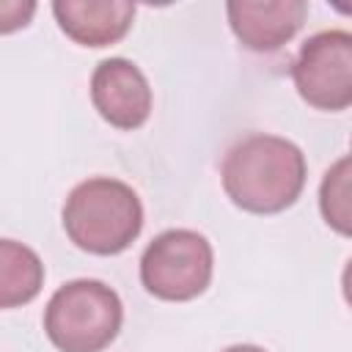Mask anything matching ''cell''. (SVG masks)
<instances>
[{
  "label": "cell",
  "instance_id": "obj_1",
  "mask_svg": "<svg viewBox=\"0 0 352 352\" xmlns=\"http://www.w3.org/2000/svg\"><path fill=\"white\" fill-rule=\"evenodd\" d=\"M305 173L300 146L264 132L236 140L220 165L226 195L250 214H278L289 209L305 187Z\"/></svg>",
  "mask_w": 352,
  "mask_h": 352
},
{
  "label": "cell",
  "instance_id": "obj_3",
  "mask_svg": "<svg viewBox=\"0 0 352 352\" xmlns=\"http://www.w3.org/2000/svg\"><path fill=\"white\" fill-rule=\"evenodd\" d=\"M121 322V297L94 278L63 283L44 308V333L60 352H102L116 341Z\"/></svg>",
  "mask_w": 352,
  "mask_h": 352
},
{
  "label": "cell",
  "instance_id": "obj_4",
  "mask_svg": "<svg viewBox=\"0 0 352 352\" xmlns=\"http://www.w3.org/2000/svg\"><path fill=\"white\" fill-rule=\"evenodd\" d=\"M214 272L209 239L190 228H168L140 256V283L165 302H187L206 292Z\"/></svg>",
  "mask_w": 352,
  "mask_h": 352
},
{
  "label": "cell",
  "instance_id": "obj_7",
  "mask_svg": "<svg viewBox=\"0 0 352 352\" xmlns=\"http://www.w3.org/2000/svg\"><path fill=\"white\" fill-rule=\"evenodd\" d=\"M228 25L242 47L275 52L289 44L308 16L305 0H228Z\"/></svg>",
  "mask_w": 352,
  "mask_h": 352
},
{
  "label": "cell",
  "instance_id": "obj_5",
  "mask_svg": "<svg viewBox=\"0 0 352 352\" xmlns=\"http://www.w3.org/2000/svg\"><path fill=\"white\" fill-rule=\"evenodd\" d=\"M294 88L316 110H346L352 104V33L322 30L302 41L294 66Z\"/></svg>",
  "mask_w": 352,
  "mask_h": 352
},
{
  "label": "cell",
  "instance_id": "obj_2",
  "mask_svg": "<svg viewBox=\"0 0 352 352\" xmlns=\"http://www.w3.org/2000/svg\"><path fill=\"white\" fill-rule=\"evenodd\" d=\"M60 217L66 236L80 250L94 256H118L143 228V204L126 182L94 176L72 187Z\"/></svg>",
  "mask_w": 352,
  "mask_h": 352
},
{
  "label": "cell",
  "instance_id": "obj_8",
  "mask_svg": "<svg viewBox=\"0 0 352 352\" xmlns=\"http://www.w3.org/2000/svg\"><path fill=\"white\" fill-rule=\"evenodd\" d=\"M58 28L82 47H110L121 41L135 19L129 0H55Z\"/></svg>",
  "mask_w": 352,
  "mask_h": 352
},
{
  "label": "cell",
  "instance_id": "obj_6",
  "mask_svg": "<svg viewBox=\"0 0 352 352\" xmlns=\"http://www.w3.org/2000/svg\"><path fill=\"white\" fill-rule=\"evenodd\" d=\"M91 102L110 126L138 129L151 116V85L132 60L107 58L91 74Z\"/></svg>",
  "mask_w": 352,
  "mask_h": 352
},
{
  "label": "cell",
  "instance_id": "obj_10",
  "mask_svg": "<svg viewBox=\"0 0 352 352\" xmlns=\"http://www.w3.org/2000/svg\"><path fill=\"white\" fill-rule=\"evenodd\" d=\"M349 179H352V173H349V157L344 154L341 160H336V165H330V170L322 179V187H319V209H322V217L341 236H349V231H352Z\"/></svg>",
  "mask_w": 352,
  "mask_h": 352
},
{
  "label": "cell",
  "instance_id": "obj_11",
  "mask_svg": "<svg viewBox=\"0 0 352 352\" xmlns=\"http://www.w3.org/2000/svg\"><path fill=\"white\" fill-rule=\"evenodd\" d=\"M36 8L33 0H0V36L28 28Z\"/></svg>",
  "mask_w": 352,
  "mask_h": 352
},
{
  "label": "cell",
  "instance_id": "obj_9",
  "mask_svg": "<svg viewBox=\"0 0 352 352\" xmlns=\"http://www.w3.org/2000/svg\"><path fill=\"white\" fill-rule=\"evenodd\" d=\"M44 264L33 248L16 239H0V308H19L38 297Z\"/></svg>",
  "mask_w": 352,
  "mask_h": 352
},
{
  "label": "cell",
  "instance_id": "obj_12",
  "mask_svg": "<svg viewBox=\"0 0 352 352\" xmlns=\"http://www.w3.org/2000/svg\"><path fill=\"white\" fill-rule=\"evenodd\" d=\"M223 352H267V349L264 346H256V344H234V346H228Z\"/></svg>",
  "mask_w": 352,
  "mask_h": 352
}]
</instances>
